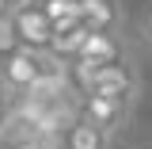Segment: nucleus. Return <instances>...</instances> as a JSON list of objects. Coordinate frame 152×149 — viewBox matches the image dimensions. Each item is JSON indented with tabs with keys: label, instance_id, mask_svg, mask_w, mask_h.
Listing matches in <instances>:
<instances>
[{
	"label": "nucleus",
	"instance_id": "14",
	"mask_svg": "<svg viewBox=\"0 0 152 149\" xmlns=\"http://www.w3.org/2000/svg\"><path fill=\"white\" fill-rule=\"evenodd\" d=\"M0 12H8V8H4V0H0Z\"/></svg>",
	"mask_w": 152,
	"mask_h": 149
},
{
	"label": "nucleus",
	"instance_id": "4",
	"mask_svg": "<svg viewBox=\"0 0 152 149\" xmlns=\"http://www.w3.org/2000/svg\"><path fill=\"white\" fill-rule=\"evenodd\" d=\"M118 0H80V23L88 31H118Z\"/></svg>",
	"mask_w": 152,
	"mask_h": 149
},
{
	"label": "nucleus",
	"instance_id": "9",
	"mask_svg": "<svg viewBox=\"0 0 152 149\" xmlns=\"http://www.w3.org/2000/svg\"><path fill=\"white\" fill-rule=\"evenodd\" d=\"M38 8L53 19V31H65L80 23V0H38Z\"/></svg>",
	"mask_w": 152,
	"mask_h": 149
},
{
	"label": "nucleus",
	"instance_id": "8",
	"mask_svg": "<svg viewBox=\"0 0 152 149\" xmlns=\"http://www.w3.org/2000/svg\"><path fill=\"white\" fill-rule=\"evenodd\" d=\"M84 38H88V27H84V23H72V27H65V31H53V38H50L46 50L57 54L61 61H72V57H80Z\"/></svg>",
	"mask_w": 152,
	"mask_h": 149
},
{
	"label": "nucleus",
	"instance_id": "6",
	"mask_svg": "<svg viewBox=\"0 0 152 149\" xmlns=\"http://www.w3.org/2000/svg\"><path fill=\"white\" fill-rule=\"evenodd\" d=\"M126 107H129V103H122V99L88 96V99H84V119H91L95 126H103V130H114V126L126 119Z\"/></svg>",
	"mask_w": 152,
	"mask_h": 149
},
{
	"label": "nucleus",
	"instance_id": "10",
	"mask_svg": "<svg viewBox=\"0 0 152 149\" xmlns=\"http://www.w3.org/2000/svg\"><path fill=\"white\" fill-rule=\"evenodd\" d=\"M19 46V35H15V19H12V12H0V57L12 54Z\"/></svg>",
	"mask_w": 152,
	"mask_h": 149
},
{
	"label": "nucleus",
	"instance_id": "7",
	"mask_svg": "<svg viewBox=\"0 0 152 149\" xmlns=\"http://www.w3.org/2000/svg\"><path fill=\"white\" fill-rule=\"evenodd\" d=\"M107 138H110V130L95 126L91 119H76L72 126H69L65 149H107Z\"/></svg>",
	"mask_w": 152,
	"mask_h": 149
},
{
	"label": "nucleus",
	"instance_id": "1",
	"mask_svg": "<svg viewBox=\"0 0 152 149\" xmlns=\"http://www.w3.org/2000/svg\"><path fill=\"white\" fill-rule=\"evenodd\" d=\"M38 69H42L38 50H31V46H15L12 54L0 57V84H4L8 92L23 96V92H27V84L38 76Z\"/></svg>",
	"mask_w": 152,
	"mask_h": 149
},
{
	"label": "nucleus",
	"instance_id": "2",
	"mask_svg": "<svg viewBox=\"0 0 152 149\" xmlns=\"http://www.w3.org/2000/svg\"><path fill=\"white\" fill-rule=\"evenodd\" d=\"M133 92H137V80H133L129 65H122V57H114V61H107V65L95 69V80H91V88L84 96H107V99L129 103Z\"/></svg>",
	"mask_w": 152,
	"mask_h": 149
},
{
	"label": "nucleus",
	"instance_id": "13",
	"mask_svg": "<svg viewBox=\"0 0 152 149\" xmlns=\"http://www.w3.org/2000/svg\"><path fill=\"white\" fill-rule=\"evenodd\" d=\"M0 149H23V145H15V142H0Z\"/></svg>",
	"mask_w": 152,
	"mask_h": 149
},
{
	"label": "nucleus",
	"instance_id": "3",
	"mask_svg": "<svg viewBox=\"0 0 152 149\" xmlns=\"http://www.w3.org/2000/svg\"><path fill=\"white\" fill-rule=\"evenodd\" d=\"M15 35H19V46H31V50H46L50 38H53V19L46 16L42 8H27V12H15Z\"/></svg>",
	"mask_w": 152,
	"mask_h": 149
},
{
	"label": "nucleus",
	"instance_id": "11",
	"mask_svg": "<svg viewBox=\"0 0 152 149\" xmlns=\"http://www.w3.org/2000/svg\"><path fill=\"white\" fill-rule=\"evenodd\" d=\"M38 0H4V8H8V12H12V16H15V12H27V8H34Z\"/></svg>",
	"mask_w": 152,
	"mask_h": 149
},
{
	"label": "nucleus",
	"instance_id": "5",
	"mask_svg": "<svg viewBox=\"0 0 152 149\" xmlns=\"http://www.w3.org/2000/svg\"><path fill=\"white\" fill-rule=\"evenodd\" d=\"M80 57H88L95 65H107L114 57H122V42H118V31H88L84 46H80Z\"/></svg>",
	"mask_w": 152,
	"mask_h": 149
},
{
	"label": "nucleus",
	"instance_id": "12",
	"mask_svg": "<svg viewBox=\"0 0 152 149\" xmlns=\"http://www.w3.org/2000/svg\"><path fill=\"white\" fill-rule=\"evenodd\" d=\"M141 31H145V38L152 42V4L145 8V16H141Z\"/></svg>",
	"mask_w": 152,
	"mask_h": 149
}]
</instances>
